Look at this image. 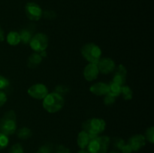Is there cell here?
Returning <instances> with one entry per match:
<instances>
[{
	"mask_svg": "<svg viewBox=\"0 0 154 153\" xmlns=\"http://www.w3.org/2000/svg\"><path fill=\"white\" fill-rule=\"evenodd\" d=\"M82 128L84 129L83 130L88 134L90 140H91L99 136V134L105 130L106 123L102 118H93L84 122Z\"/></svg>",
	"mask_w": 154,
	"mask_h": 153,
	"instance_id": "6da1fadb",
	"label": "cell"
},
{
	"mask_svg": "<svg viewBox=\"0 0 154 153\" xmlns=\"http://www.w3.org/2000/svg\"><path fill=\"white\" fill-rule=\"evenodd\" d=\"M65 100L62 95L57 92L48 93L43 99V107L50 113L59 112L64 106Z\"/></svg>",
	"mask_w": 154,
	"mask_h": 153,
	"instance_id": "7a4b0ae2",
	"label": "cell"
},
{
	"mask_svg": "<svg viewBox=\"0 0 154 153\" xmlns=\"http://www.w3.org/2000/svg\"><path fill=\"white\" fill-rule=\"evenodd\" d=\"M17 116L14 110H8L0 120V132L9 136L16 132Z\"/></svg>",
	"mask_w": 154,
	"mask_h": 153,
	"instance_id": "3957f363",
	"label": "cell"
},
{
	"mask_svg": "<svg viewBox=\"0 0 154 153\" xmlns=\"http://www.w3.org/2000/svg\"><path fill=\"white\" fill-rule=\"evenodd\" d=\"M111 139L108 136H98L91 140L87 146L89 153H107Z\"/></svg>",
	"mask_w": 154,
	"mask_h": 153,
	"instance_id": "277c9868",
	"label": "cell"
},
{
	"mask_svg": "<svg viewBox=\"0 0 154 153\" xmlns=\"http://www.w3.org/2000/svg\"><path fill=\"white\" fill-rule=\"evenodd\" d=\"M83 57L90 63L97 64L102 56V50L98 45L93 43H89L84 45L81 49Z\"/></svg>",
	"mask_w": 154,
	"mask_h": 153,
	"instance_id": "5b68a950",
	"label": "cell"
},
{
	"mask_svg": "<svg viewBox=\"0 0 154 153\" xmlns=\"http://www.w3.org/2000/svg\"><path fill=\"white\" fill-rule=\"evenodd\" d=\"M29 45L32 49L36 52L46 50L48 46V37L44 33H37L32 36Z\"/></svg>",
	"mask_w": 154,
	"mask_h": 153,
	"instance_id": "8992f818",
	"label": "cell"
},
{
	"mask_svg": "<svg viewBox=\"0 0 154 153\" xmlns=\"http://www.w3.org/2000/svg\"><path fill=\"white\" fill-rule=\"evenodd\" d=\"M25 12L27 18L32 21H38L42 16V9L35 2H28L26 4Z\"/></svg>",
	"mask_w": 154,
	"mask_h": 153,
	"instance_id": "52a82bcc",
	"label": "cell"
},
{
	"mask_svg": "<svg viewBox=\"0 0 154 153\" xmlns=\"http://www.w3.org/2000/svg\"><path fill=\"white\" fill-rule=\"evenodd\" d=\"M48 88L42 83H36L28 89V94L35 99L42 100L44 99L48 94Z\"/></svg>",
	"mask_w": 154,
	"mask_h": 153,
	"instance_id": "ba28073f",
	"label": "cell"
},
{
	"mask_svg": "<svg viewBox=\"0 0 154 153\" xmlns=\"http://www.w3.org/2000/svg\"><path fill=\"white\" fill-rule=\"evenodd\" d=\"M96 64H97L99 71L103 74H108L112 73L116 68L115 62L111 58H100Z\"/></svg>",
	"mask_w": 154,
	"mask_h": 153,
	"instance_id": "9c48e42d",
	"label": "cell"
},
{
	"mask_svg": "<svg viewBox=\"0 0 154 153\" xmlns=\"http://www.w3.org/2000/svg\"><path fill=\"white\" fill-rule=\"evenodd\" d=\"M128 143L132 148V152H137L145 146L146 139L144 135L135 134L129 138Z\"/></svg>",
	"mask_w": 154,
	"mask_h": 153,
	"instance_id": "30bf717a",
	"label": "cell"
},
{
	"mask_svg": "<svg viewBox=\"0 0 154 153\" xmlns=\"http://www.w3.org/2000/svg\"><path fill=\"white\" fill-rule=\"evenodd\" d=\"M126 74H127L126 68L123 64H120L116 68V71L114 75V77H113L112 82L118 84L120 86H124L126 80Z\"/></svg>",
	"mask_w": 154,
	"mask_h": 153,
	"instance_id": "8fae6325",
	"label": "cell"
},
{
	"mask_svg": "<svg viewBox=\"0 0 154 153\" xmlns=\"http://www.w3.org/2000/svg\"><path fill=\"white\" fill-rule=\"evenodd\" d=\"M99 71L97 64L89 63L84 70V76L87 81H93L97 78Z\"/></svg>",
	"mask_w": 154,
	"mask_h": 153,
	"instance_id": "7c38bea8",
	"label": "cell"
},
{
	"mask_svg": "<svg viewBox=\"0 0 154 153\" xmlns=\"http://www.w3.org/2000/svg\"><path fill=\"white\" fill-rule=\"evenodd\" d=\"M90 91L97 96L105 95L108 92V84L103 82H96L90 86Z\"/></svg>",
	"mask_w": 154,
	"mask_h": 153,
	"instance_id": "4fadbf2b",
	"label": "cell"
},
{
	"mask_svg": "<svg viewBox=\"0 0 154 153\" xmlns=\"http://www.w3.org/2000/svg\"><path fill=\"white\" fill-rule=\"evenodd\" d=\"M42 59H43V58L41 56L39 52H33L29 57L28 61H27V66L29 68H35L42 63Z\"/></svg>",
	"mask_w": 154,
	"mask_h": 153,
	"instance_id": "5bb4252c",
	"label": "cell"
},
{
	"mask_svg": "<svg viewBox=\"0 0 154 153\" xmlns=\"http://www.w3.org/2000/svg\"><path fill=\"white\" fill-rule=\"evenodd\" d=\"M90 141V137H89L88 134L86 131L82 130V131H81L78 134L77 142H78V146H79L81 149H84V148H87Z\"/></svg>",
	"mask_w": 154,
	"mask_h": 153,
	"instance_id": "9a60e30c",
	"label": "cell"
},
{
	"mask_svg": "<svg viewBox=\"0 0 154 153\" xmlns=\"http://www.w3.org/2000/svg\"><path fill=\"white\" fill-rule=\"evenodd\" d=\"M7 42L11 46H16L20 43V38L19 32H10L7 35Z\"/></svg>",
	"mask_w": 154,
	"mask_h": 153,
	"instance_id": "2e32d148",
	"label": "cell"
},
{
	"mask_svg": "<svg viewBox=\"0 0 154 153\" xmlns=\"http://www.w3.org/2000/svg\"><path fill=\"white\" fill-rule=\"evenodd\" d=\"M120 92H121V86L120 85L112 81L108 84V94L116 98L120 95Z\"/></svg>",
	"mask_w": 154,
	"mask_h": 153,
	"instance_id": "e0dca14e",
	"label": "cell"
},
{
	"mask_svg": "<svg viewBox=\"0 0 154 153\" xmlns=\"http://www.w3.org/2000/svg\"><path fill=\"white\" fill-rule=\"evenodd\" d=\"M19 34L20 38V42H22L24 44H29L32 38V32L29 30L23 28V29L20 30V32H19Z\"/></svg>",
	"mask_w": 154,
	"mask_h": 153,
	"instance_id": "ac0fdd59",
	"label": "cell"
},
{
	"mask_svg": "<svg viewBox=\"0 0 154 153\" xmlns=\"http://www.w3.org/2000/svg\"><path fill=\"white\" fill-rule=\"evenodd\" d=\"M17 135L18 138L21 140H26L31 137L32 135V132L28 128H22L19 129L17 132Z\"/></svg>",
	"mask_w": 154,
	"mask_h": 153,
	"instance_id": "d6986e66",
	"label": "cell"
},
{
	"mask_svg": "<svg viewBox=\"0 0 154 153\" xmlns=\"http://www.w3.org/2000/svg\"><path fill=\"white\" fill-rule=\"evenodd\" d=\"M120 94H122L123 99L125 100H130L132 98V95H133V92L132 90L131 89L130 87L128 86H121V92Z\"/></svg>",
	"mask_w": 154,
	"mask_h": 153,
	"instance_id": "ffe728a7",
	"label": "cell"
},
{
	"mask_svg": "<svg viewBox=\"0 0 154 153\" xmlns=\"http://www.w3.org/2000/svg\"><path fill=\"white\" fill-rule=\"evenodd\" d=\"M9 142L8 136L0 132V150L4 149L8 146Z\"/></svg>",
	"mask_w": 154,
	"mask_h": 153,
	"instance_id": "44dd1931",
	"label": "cell"
},
{
	"mask_svg": "<svg viewBox=\"0 0 154 153\" xmlns=\"http://www.w3.org/2000/svg\"><path fill=\"white\" fill-rule=\"evenodd\" d=\"M145 137L146 140L148 141L150 143H153L154 142V128L150 127L146 130L145 133Z\"/></svg>",
	"mask_w": 154,
	"mask_h": 153,
	"instance_id": "7402d4cb",
	"label": "cell"
},
{
	"mask_svg": "<svg viewBox=\"0 0 154 153\" xmlns=\"http://www.w3.org/2000/svg\"><path fill=\"white\" fill-rule=\"evenodd\" d=\"M125 141L124 140H123L122 138L120 137H115L113 139V145L117 149L120 150L122 148V147L125 145Z\"/></svg>",
	"mask_w": 154,
	"mask_h": 153,
	"instance_id": "603a6c76",
	"label": "cell"
},
{
	"mask_svg": "<svg viewBox=\"0 0 154 153\" xmlns=\"http://www.w3.org/2000/svg\"><path fill=\"white\" fill-rule=\"evenodd\" d=\"M8 153H24L23 148L20 143H16L11 147Z\"/></svg>",
	"mask_w": 154,
	"mask_h": 153,
	"instance_id": "cb8c5ba5",
	"label": "cell"
},
{
	"mask_svg": "<svg viewBox=\"0 0 154 153\" xmlns=\"http://www.w3.org/2000/svg\"><path fill=\"white\" fill-rule=\"evenodd\" d=\"M10 85V82L7 78L3 76L2 75H0V90L2 91L3 89L6 88Z\"/></svg>",
	"mask_w": 154,
	"mask_h": 153,
	"instance_id": "d4e9b609",
	"label": "cell"
},
{
	"mask_svg": "<svg viewBox=\"0 0 154 153\" xmlns=\"http://www.w3.org/2000/svg\"><path fill=\"white\" fill-rule=\"evenodd\" d=\"M115 97H113V96L110 95V94H107L105 95V98H104V104L107 106H110V105H112L115 102Z\"/></svg>",
	"mask_w": 154,
	"mask_h": 153,
	"instance_id": "484cf974",
	"label": "cell"
},
{
	"mask_svg": "<svg viewBox=\"0 0 154 153\" xmlns=\"http://www.w3.org/2000/svg\"><path fill=\"white\" fill-rule=\"evenodd\" d=\"M35 153H51V148L50 146L47 144V145H44L41 146L39 149L38 150V152H36Z\"/></svg>",
	"mask_w": 154,
	"mask_h": 153,
	"instance_id": "4316f807",
	"label": "cell"
},
{
	"mask_svg": "<svg viewBox=\"0 0 154 153\" xmlns=\"http://www.w3.org/2000/svg\"><path fill=\"white\" fill-rule=\"evenodd\" d=\"M42 16H45V18H47V19H54L56 16V13L53 10H45V12L42 13Z\"/></svg>",
	"mask_w": 154,
	"mask_h": 153,
	"instance_id": "83f0119b",
	"label": "cell"
},
{
	"mask_svg": "<svg viewBox=\"0 0 154 153\" xmlns=\"http://www.w3.org/2000/svg\"><path fill=\"white\" fill-rule=\"evenodd\" d=\"M7 100L8 98L5 93L2 91V90H0V107H2L6 103Z\"/></svg>",
	"mask_w": 154,
	"mask_h": 153,
	"instance_id": "f1b7e54d",
	"label": "cell"
},
{
	"mask_svg": "<svg viewBox=\"0 0 154 153\" xmlns=\"http://www.w3.org/2000/svg\"><path fill=\"white\" fill-rule=\"evenodd\" d=\"M56 153H72V152H71L70 150H69L67 147L64 146L63 145H60L59 146H57Z\"/></svg>",
	"mask_w": 154,
	"mask_h": 153,
	"instance_id": "f546056e",
	"label": "cell"
},
{
	"mask_svg": "<svg viewBox=\"0 0 154 153\" xmlns=\"http://www.w3.org/2000/svg\"><path fill=\"white\" fill-rule=\"evenodd\" d=\"M68 88H66L65 86H57V88H56V91L55 92L58 93L59 94H60V95L63 96V94H66V92H68Z\"/></svg>",
	"mask_w": 154,
	"mask_h": 153,
	"instance_id": "4dcf8cb0",
	"label": "cell"
},
{
	"mask_svg": "<svg viewBox=\"0 0 154 153\" xmlns=\"http://www.w3.org/2000/svg\"><path fill=\"white\" fill-rule=\"evenodd\" d=\"M120 151L123 153H132V149L131 148V146H129V143H125V145L122 147V148L120 149Z\"/></svg>",
	"mask_w": 154,
	"mask_h": 153,
	"instance_id": "1f68e13d",
	"label": "cell"
},
{
	"mask_svg": "<svg viewBox=\"0 0 154 153\" xmlns=\"http://www.w3.org/2000/svg\"><path fill=\"white\" fill-rule=\"evenodd\" d=\"M5 39V36H4V31L2 28L1 26H0V42L3 41Z\"/></svg>",
	"mask_w": 154,
	"mask_h": 153,
	"instance_id": "d6a6232c",
	"label": "cell"
},
{
	"mask_svg": "<svg viewBox=\"0 0 154 153\" xmlns=\"http://www.w3.org/2000/svg\"><path fill=\"white\" fill-rule=\"evenodd\" d=\"M39 54H40L41 56H42V58H45V57L47 56V52H46V51H45V50L42 51V52H39Z\"/></svg>",
	"mask_w": 154,
	"mask_h": 153,
	"instance_id": "836d02e7",
	"label": "cell"
},
{
	"mask_svg": "<svg viewBox=\"0 0 154 153\" xmlns=\"http://www.w3.org/2000/svg\"><path fill=\"white\" fill-rule=\"evenodd\" d=\"M78 153H89V152H87V151H86V150L81 149V150H80V151L78 152Z\"/></svg>",
	"mask_w": 154,
	"mask_h": 153,
	"instance_id": "e575fe53",
	"label": "cell"
},
{
	"mask_svg": "<svg viewBox=\"0 0 154 153\" xmlns=\"http://www.w3.org/2000/svg\"><path fill=\"white\" fill-rule=\"evenodd\" d=\"M110 153H120V152H117V151H112V152H111Z\"/></svg>",
	"mask_w": 154,
	"mask_h": 153,
	"instance_id": "d590c367",
	"label": "cell"
}]
</instances>
